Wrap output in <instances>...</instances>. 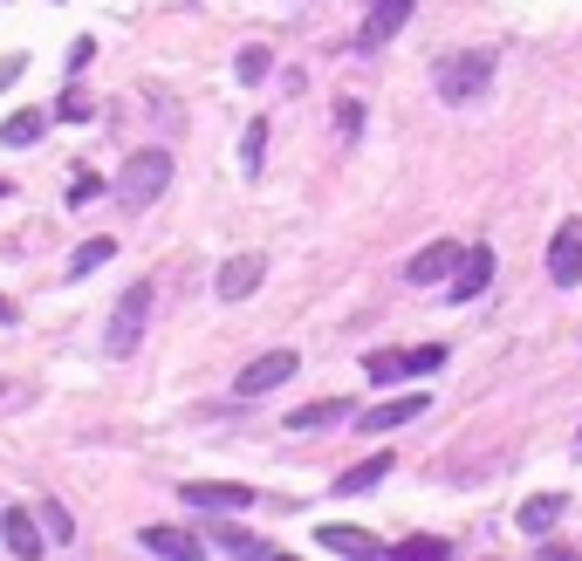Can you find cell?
Listing matches in <instances>:
<instances>
[{"label": "cell", "instance_id": "obj_1", "mask_svg": "<svg viewBox=\"0 0 582 561\" xmlns=\"http://www.w3.org/2000/svg\"><path fill=\"white\" fill-rule=\"evenodd\" d=\"M165 185H172V151H137V157H124V172H116V198H124V206H159Z\"/></svg>", "mask_w": 582, "mask_h": 561}, {"label": "cell", "instance_id": "obj_2", "mask_svg": "<svg viewBox=\"0 0 582 561\" xmlns=\"http://www.w3.org/2000/svg\"><path fill=\"white\" fill-rule=\"evenodd\" d=\"M151 280H131L124 295H116V315H110V356H137L144 343V323H151Z\"/></svg>", "mask_w": 582, "mask_h": 561}, {"label": "cell", "instance_id": "obj_3", "mask_svg": "<svg viewBox=\"0 0 582 561\" xmlns=\"http://www.w3.org/2000/svg\"><path fill=\"white\" fill-rule=\"evenodd\" d=\"M364 370H370L377 384L432 377V370H446V343H418V349H370V356H364Z\"/></svg>", "mask_w": 582, "mask_h": 561}, {"label": "cell", "instance_id": "obj_4", "mask_svg": "<svg viewBox=\"0 0 582 561\" xmlns=\"http://www.w3.org/2000/svg\"><path fill=\"white\" fill-rule=\"evenodd\" d=\"M493 49H473V55H452V62H439V96L446 103H473L487 83H493Z\"/></svg>", "mask_w": 582, "mask_h": 561}, {"label": "cell", "instance_id": "obj_5", "mask_svg": "<svg viewBox=\"0 0 582 561\" xmlns=\"http://www.w3.org/2000/svg\"><path fill=\"white\" fill-rule=\"evenodd\" d=\"M295 364H302L295 349H267V356H254V364L233 377V397H267V390H282V384L295 377Z\"/></svg>", "mask_w": 582, "mask_h": 561}, {"label": "cell", "instance_id": "obj_6", "mask_svg": "<svg viewBox=\"0 0 582 561\" xmlns=\"http://www.w3.org/2000/svg\"><path fill=\"white\" fill-rule=\"evenodd\" d=\"M185 507H213V513H233V507H254V487H241V479H192V487H178Z\"/></svg>", "mask_w": 582, "mask_h": 561}, {"label": "cell", "instance_id": "obj_7", "mask_svg": "<svg viewBox=\"0 0 582 561\" xmlns=\"http://www.w3.org/2000/svg\"><path fill=\"white\" fill-rule=\"evenodd\" d=\"M261 280H267V261H261V254H233V261H219L213 288H219V302H247Z\"/></svg>", "mask_w": 582, "mask_h": 561}, {"label": "cell", "instance_id": "obj_8", "mask_svg": "<svg viewBox=\"0 0 582 561\" xmlns=\"http://www.w3.org/2000/svg\"><path fill=\"white\" fill-rule=\"evenodd\" d=\"M493 280V247H459L452 261V302H480Z\"/></svg>", "mask_w": 582, "mask_h": 561}, {"label": "cell", "instance_id": "obj_9", "mask_svg": "<svg viewBox=\"0 0 582 561\" xmlns=\"http://www.w3.org/2000/svg\"><path fill=\"white\" fill-rule=\"evenodd\" d=\"M549 274H555V288H575L582 280V226L575 220L555 226V239H549Z\"/></svg>", "mask_w": 582, "mask_h": 561}, {"label": "cell", "instance_id": "obj_10", "mask_svg": "<svg viewBox=\"0 0 582 561\" xmlns=\"http://www.w3.org/2000/svg\"><path fill=\"white\" fill-rule=\"evenodd\" d=\"M316 541H323L329 554H343V561H384V541H377V534H364V528H336V520H323Z\"/></svg>", "mask_w": 582, "mask_h": 561}, {"label": "cell", "instance_id": "obj_11", "mask_svg": "<svg viewBox=\"0 0 582 561\" xmlns=\"http://www.w3.org/2000/svg\"><path fill=\"white\" fill-rule=\"evenodd\" d=\"M137 541L159 554V561H206V541H200V534H185V528H144Z\"/></svg>", "mask_w": 582, "mask_h": 561}, {"label": "cell", "instance_id": "obj_12", "mask_svg": "<svg viewBox=\"0 0 582 561\" xmlns=\"http://www.w3.org/2000/svg\"><path fill=\"white\" fill-rule=\"evenodd\" d=\"M411 21V0H370V21H364V34H357V42L364 49H377V42H391V34Z\"/></svg>", "mask_w": 582, "mask_h": 561}, {"label": "cell", "instance_id": "obj_13", "mask_svg": "<svg viewBox=\"0 0 582 561\" xmlns=\"http://www.w3.org/2000/svg\"><path fill=\"white\" fill-rule=\"evenodd\" d=\"M0 541H8V554H14V561H34V554H42V528H34V520H28L21 507L0 513Z\"/></svg>", "mask_w": 582, "mask_h": 561}, {"label": "cell", "instance_id": "obj_14", "mask_svg": "<svg viewBox=\"0 0 582 561\" xmlns=\"http://www.w3.org/2000/svg\"><path fill=\"white\" fill-rule=\"evenodd\" d=\"M452 261H459V239H432V247H425V254H411V280H418V288H432V280H446L452 274Z\"/></svg>", "mask_w": 582, "mask_h": 561}, {"label": "cell", "instance_id": "obj_15", "mask_svg": "<svg viewBox=\"0 0 582 561\" xmlns=\"http://www.w3.org/2000/svg\"><path fill=\"white\" fill-rule=\"evenodd\" d=\"M425 405H432V397H425V390H411V397H391V405H377V411H364L357 425H364V431L377 438V431H391V425H411V418H418Z\"/></svg>", "mask_w": 582, "mask_h": 561}, {"label": "cell", "instance_id": "obj_16", "mask_svg": "<svg viewBox=\"0 0 582 561\" xmlns=\"http://www.w3.org/2000/svg\"><path fill=\"white\" fill-rule=\"evenodd\" d=\"M213 548H219V554H233V561H275V548H267L261 534H247V528H226V520L213 528Z\"/></svg>", "mask_w": 582, "mask_h": 561}, {"label": "cell", "instance_id": "obj_17", "mask_svg": "<svg viewBox=\"0 0 582 561\" xmlns=\"http://www.w3.org/2000/svg\"><path fill=\"white\" fill-rule=\"evenodd\" d=\"M562 513H569V500H562V493H534V500H528V507H521L514 520H521L528 534H549V528H555Z\"/></svg>", "mask_w": 582, "mask_h": 561}, {"label": "cell", "instance_id": "obj_18", "mask_svg": "<svg viewBox=\"0 0 582 561\" xmlns=\"http://www.w3.org/2000/svg\"><path fill=\"white\" fill-rule=\"evenodd\" d=\"M323 425H343V397H316V405L288 411V431H323Z\"/></svg>", "mask_w": 582, "mask_h": 561}, {"label": "cell", "instance_id": "obj_19", "mask_svg": "<svg viewBox=\"0 0 582 561\" xmlns=\"http://www.w3.org/2000/svg\"><path fill=\"white\" fill-rule=\"evenodd\" d=\"M42 131H49V116H42V110H14V116H8V131H0V144L28 151V144H42Z\"/></svg>", "mask_w": 582, "mask_h": 561}, {"label": "cell", "instance_id": "obj_20", "mask_svg": "<svg viewBox=\"0 0 582 561\" xmlns=\"http://www.w3.org/2000/svg\"><path fill=\"white\" fill-rule=\"evenodd\" d=\"M384 472H391V459H364V466H349V472H336V493H343V500H349V493H370V487H377Z\"/></svg>", "mask_w": 582, "mask_h": 561}, {"label": "cell", "instance_id": "obj_21", "mask_svg": "<svg viewBox=\"0 0 582 561\" xmlns=\"http://www.w3.org/2000/svg\"><path fill=\"white\" fill-rule=\"evenodd\" d=\"M267 131H275V124H267V116H254V124L241 131V172H247V178H261V157H267Z\"/></svg>", "mask_w": 582, "mask_h": 561}, {"label": "cell", "instance_id": "obj_22", "mask_svg": "<svg viewBox=\"0 0 582 561\" xmlns=\"http://www.w3.org/2000/svg\"><path fill=\"white\" fill-rule=\"evenodd\" d=\"M384 554H391V561H446V541H439V534H405V541H391Z\"/></svg>", "mask_w": 582, "mask_h": 561}, {"label": "cell", "instance_id": "obj_23", "mask_svg": "<svg viewBox=\"0 0 582 561\" xmlns=\"http://www.w3.org/2000/svg\"><path fill=\"white\" fill-rule=\"evenodd\" d=\"M110 254H116V239H83V247L69 254V280H83V274H96V267H103Z\"/></svg>", "mask_w": 582, "mask_h": 561}, {"label": "cell", "instance_id": "obj_24", "mask_svg": "<svg viewBox=\"0 0 582 561\" xmlns=\"http://www.w3.org/2000/svg\"><path fill=\"white\" fill-rule=\"evenodd\" d=\"M267 62H275V55H267V49L254 42V49H241V62H233V69H241V83H261V75H267Z\"/></svg>", "mask_w": 582, "mask_h": 561}, {"label": "cell", "instance_id": "obj_25", "mask_svg": "<svg viewBox=\"0 0 582 561\" xmlns=\"http://www.w3.org/2000/svg\"><path fill=\"white\" fill-rule=\"evenodd\" d=\"M42 534H49V541H75V520H69L62 507H42Z\"/></svg>", "mask_w": 582, "mask_h": 561}, {"label": "cell", "instance_id": "obj_26", "mask_svg": "<svg viewBox=\"0 0 582 561\" xmlns=\"http://www.w3.org/2000/svg\"><path fill=\"white\" fill-rule=\"evenodd\" d=\"M336 131L357 137V131H364V103H336Z\"/></svg>", "mask_w": 582, "mask_h": 561}, {"label": "cell", "instance_id": "obj_27", "mask_svg": "<svg viewBox=\"0 0 582 561\" xmlns=\"http://www.w3.org/2000/svg\"><path fill=\"white\" fill-rule=\"evenodd\" d=\"M55 116H69V124H83V116H90V96H83V90H69V96L55 103Z\"/></svg>", "mask_w": 582, "mask_h": 561}, {"label": "cell", "instance_id": "obj_28", "mask_svg": "<svg viewBox=\"0 0 582 561\" xmlns=\"http://www.w3.org/2000/svg\"><path fill=\"white\" fill-rule=\"evenodd\" d=\"M96 192H103V185H96V178L83 172V178H75V185H69V206H90V198H96Z\"/></svg>", "mask_w": 582, "mask_h": 561}, {"label": "cell", "instance_id": "obj_29", "mask_svg": "<svg viewBox=\"0 0 582 561\" xmlns=\"http://www.w3.org/2000/svg\"><path fill=\"white\" fill-rule=\"evenodd\" d=\"M21 69H28V55H8V62H0V90H8V83H14Z\"/></svg>", "mask_w": 582, "mask_h": 561}, {"label": "cell", "instance_id": "obj_30", "mask_svg": "<svg viewBox=\"0 0 582 561\" xmlns=\"http://www.w3.org/2000/svg\"><path fill=\"white\" fill-rule=\"evenodd\" d=\"M541 561H582L575 548H549V554H541Z\"/></svg>", "mask_w": 582, "mask_h": 561}, {"label": "cell", "instance_id": "obj_31", "mask_svg": "<svg viewBox=\"0 0 582 561\" xmlns=\"http://www.w3.org/2000/svg\"><path fill=\"white\" fill-rule=\"evenodd\" d=\"M0 323H14V302H0Z\"/></svg>", "mask_w": 582, "mask_h": 561}, {"label": "cell", "instance_id": "obj_32", "mask_svg": "<svg viewBox=\"0 0 582 561\" xmlns=\"http://www.w3.org/2000/svg\"><path fill=\"white\" fill-rule=\"evenodd\" d=\"M275 561H295V554H275Z\"/></svg>", "mask_w": 582, "mask_h": 561}, {"label": "cell", "instance_id": "obj_33", "mask_svg": "<svg viewBox=\"0 0 582 561\" xmlns=\"http://www.w3.org/2000/svg\"><path fill=\"white\" fill-rule=\"evenodd\" d=\"M0 192H8V185H0Z\"/></svg>", "mask_w": 582, "mask_h": 561}]
</instances>
